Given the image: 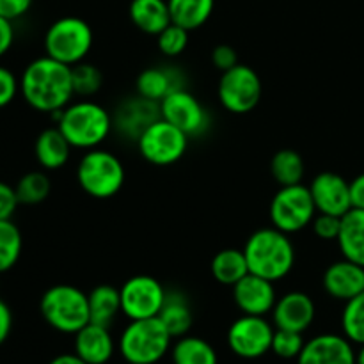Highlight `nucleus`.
I'll return each mask as SVG.
<instances>
[{
	"instance_id": "nucleus-1",
	"label": "nucleus",
	"mask_w": 364,
	"mask_h": 364,
	"mask_svg": "<svg viewBox=\"0 0 364 364\" xmlns=\"http://www.w3.org/2000/svg\"><path fill=\"white\" fill-rule=\"evenodd\" d=\"M20 95L31 109L52 116L75 98L71 66L48 55L34 59L20 77Z\"/></svg>"
},
{
	"instance_id": "nucleus-2",
	"label": "nucleus",
	"mask_w": 364,
	"mask_h": 364,
	"mask_svg": "<svg viewBox=\"0 0 364 364\" xmlns=\"http://www.w3.org/2000/svg\"><path fill=\"white\" fill-rule=\"evenodd\" d=\"M52 117L73 149L82 151L100 148L114 130L112 114L95 100L71 102L63 110L53 112Z\"/></svg>"
},
{
	"instance_id": "nucleus-3",
	"label": "nucleus",
	"mask_w": 364,
	"mask_h": 364,
	"mask_svg": "<svg viewBox=\"0 0 364 364\" xmlns=\"http://www.w3.org/2000/svg\"><path fill=\"white\" fill-rule=\"evenodd\" d=\"M249 272L277 283L294 270L297 252L290 235L277 228H262L247 238L244 245Z\"/></svg>"
},
{
	"instance_id": "nucleus-4",
	"label": "nucleus",
	"mask_w": 364,
	"mask_h": 364,
	"mask_svg": "<svg viewBox=\"0 0 364 364\" xmlns=\"http://www.w3.org/2000/svg\"><path fill=\"white\" fill-rule=\"evenodd\" d=\"M173 340L159 316L128 320L117 340V352L127 364H159L171 352Z\"/></svg>"
},
{
	"instance_id": "nucleus-5",
	"label": "nucleus",
	"mask_w": 364,
	"mask_h": 364,
	"mask_svg": "<svg viewBox=\"0 0 364 364\" xmlns=\"http://www.w3.org/2000/svg\"><path fill=\"white\" fill-rule=\"evenodd\" d=\"M39 313L43 320L60 334H77L89 322L87 294L73 284H53L39 301Z\"/></svg>"
},
{
	"instance_id": "nucleus-6",
	"label": "nucleus",
	"mask_w": 364,
	"mask_h": 364,
	"mask_svg": "<svg viewBox=\"0 0 364 364\" xmlns=\"http://www.w3.org/2000/svg\"><path fill=\"white\" fill-rule=\"evenodd\" d=\"M78 187L92 199H110L121 192L127 169L112 151L95 148L84 151L77 166Z\"/></svg>"
},
{
	"instance_id": "nucleus-7",
	"label": "nucleus",
	"mask_w": 364,
	"mask_h": 364,
	"mask_svg": "<svg viewBox=\"0 0 364 364\" xmlns=\"http://www.w3.org/2000/svg\"><path fill=\"white\" fill-rule=\"evenodd\" d=\"M92 43L95 34L91 25L78 16H63L55 20L46 28L43 39L45 55L66 66H75L87 59Z\"/></svg>"
},
{
	"instance_id": "nucleus-8",
	"label": "nucleus",
	"mask_w": 364,
	"mask_h": 364,
	"mask_svg": "<svg viewBox=\"0 0 364 364\" xmlns=\"http://www.w3.org/2000/svg\"><path fill=\"white\" fill-rule=\"evenodd\" d=\"M316 206L308 185H287L279 187L270 201L269 215L274 228L283 233L294 235L311 226L316 217Z\"/></svg>"
},
{
	"instance_id": "nucleus-9",
	"label": "nucleus",
	"mask_w": 364,
	"mask_h": 364,
	"mask_svg": "<svg viewBox=\"0 0 364 364\" xmlns=\"http://www.w3.org/2000/svg\"><path fill=\"white\" fill-rule=\"evenodd\" d=\"M263 95V84L255 68L238 63L231 70L220 73L217 98L223 109L231 114H249L258 107Z\"/></svg>"
},
{
	"instance_id": "nucleus-10",
	"label": "nucleus",
	"mask_w": 364,
	"mask_h": 364,
	"mask_svg": "<svg viewBox=\"0 0 364 364\" xmlns=\"http://www.w3.org/2000/svg\"><path fill=\"white\" fill-rule=\"evenodd\" d=\"M188 135L164 117L149 124L137 139V149L142 159L156 167H167L180 162L188 148Z\"/></svg>"
},
{
	"instance_id": "nucleus-11",
	"label": "nucleus",
	"mask_w": 364,
	"mask_h": 364,
	"mask_svg": "<svg viewBox=\"0 0 364 364\" xmlns=\"http://www.w3.org/2000/svg\"><path fill=\"white\" fill-rule=\"evenodd\" d=\"M276 327L265 316L242 315L228 329V347L237 358L259 359L272 348Z\"/></svg>"
},
{
	"instance_id": "nucleus-12",
	"label": "nucleus",
	"mask_w": 364,
	"mask_h": 364,
	"mask_svg": "<svg viewBox=\"0 0 364 364\" xmlns=\"http://www.w3.org/2000/svg\"><path fill=\"white\" fill-rule=\"evenodd\" d=\"M121 313L128 320H144L159 316L167 290L159 279L146 274L130 277L119 288Z\"/></svg>"
},
{
	"instance_id": "nucleus-13",
	"label": "nucleus",
	"mask_w": 364,
	"mask_h": 364,
	"mask_svg": "<svg viewBox=\"0 0 364 364\" xmlns=\"http://www.w3.org/2000/svg\"><path fill=\"white\" fill-rule=\"evenodd\" d=\"M160 116L180 128L188 137H201L210 128V114L198 96L187 89H178L159 103Z\"/></svg>"
},
{
	"instance_id": "nucleus-14",
	"label": "nucleus",
	"mask_w": 364,
	"mask_h": 364,
	"mask_svg": "<svg viewBox=\"0 0 364 364\" xmlns=\"http://www.w3.org/2000/svg\"><path fill=\"white\" fill-rule=\"evenodd\" d=\"M308 187L311 191V198L318 213L343 217L345 213L354 208L350 181L345 180L341 174L333 173V171H323L313 178Z\"/></svg>"
},
{
	"instance_id": "nucleus-15",
	"label": "nucleus",
	"mask_w": 364,
	"mask_h": 364,
	"mask_svg": "<svg viewBox=\"0 0 364 364\" xmlns=\"http://www.w3.org/2000/svg\"><path fill=\"white\" fill-rule=\"evenodd\" d=\"M297 364H358V350L343 334H316L306 341Z\"/></svg>"
},
{
	"instance_id": "nucleus-16",
	"label": "nucleus",
	"mask_w": 364,
	"mask_h": 364,
	"mask_svg": "<svg viewBox=\"0 0 364 364\" xmlns=\"http://www.w3.org/2000/svg\"><path fill=\"white\" fill-rule=\"evenodd\" d=\"M272 323L276 329L295 331L304 334L316 318V306L306 291H288L277 299L272 309Z\"/></svg>"
},
{
	"instance_id": "nucleus-17",
	"label": "nucleus",
	"mask_w": 364,
	"mask_h": 364,
	"mask_svg": "<svg viewBox=\"0 0 364 364\" xmlns=\"http://www.w3.org/2000/svg\"><path fill=\"white\" fill-rule=\"evenodd\" d=\"M233 301L242 315L267 316L277 302L276 287L272 281L249 272L233 287Z\"/></svg>"
},
{
	"instance_id": "nucleus-18",
	"label": "nucleus",
	"mask_w": 364,
	"mask_h": 364,
	"mask_svg": "<svg viewBox=\"0 0 364 364\" xmlns=\"http://www.w3.org/2000/svg\"><path fill=\"white\" fill-rule=\"evenodd\" d=\"M322 287L331 299L345 304L364 291V267L341 256L323 270Z\"/></svg>"
},
{
	"instance_id": "nucleus-19",
	"label": "nucleus",
	"mask_w": 364,
	"mask_h": 364,
	"mask_svg": "<svg viewBox=\"0 0 364 364\" xmlns=\"http://www.w3.org/2000/svg\"><path fill=\"white\" fill-rule=\"evenodd\" d=\"M114 128L119 132L121 135L128 137L130 141L137 142L142 132L160 119V105L159 103L146 100L142 96H134L130 100H124L119 107H117L116 114H114Z\"/></svg>"
},
{
	"instance_id": "nucleus-20",
	"label": "nucleus",
	"mask_w": 364,
	"mask_h": 364,
	"mask_svg": "<svg viewBox=\"0 0 364 364\" xmlns=\"http://www.w3.org/2000/svg\"><path fill=\"white\" fill-rule=\"evenodd\" d=\"M117 350L110 327L89 322L84 329L75 334L73 352L87 364H107L112 361Z\"/></svg>"
},
{
	"instance_id": "nucleus-21",
	"label": "nucleus",
	"mask_w": 364,
	"mask_h": 364,
	"mask_svg": "<svg viewBox=\"0 0 364 364\" xmlns=\"http://www.w3.org/2000/svg\"><path fill=\"white\" fill-rule=\"evenodd\" d=\"M183 75L173 66H151L141 71L135 80V91L139 96L160 103L171 92L183 89Z\"/></svg>"
},
{
	"instance_id": "nucleus-22",
	"label": "nucleus",
	"mask_w": 364,
	"mask_h": 364,
	"mask_svg": "<svg viewBox=\"0 0 364 364\" xmlns=\"http://www.w3.org/2000/svg\"><path fill=\"white\" fill-rule=\"evenodd\" d=\"M73 146L57 127L46 128L34 142V156L45 171H59L70 162Z\"/></svg>"
},
{
	"instance_id": "nucleus-23",
	"label": "nucleus",
	"mask_w": 364,
	"mask_h": 364,
	"mask_svg": "<svg viewBox=\"0 0 364 364\" xmlns=\"http://www.w3.org/2000/svg\"><path fill=\"white\" fill-rule=\"evenodd\" d=\"M128 14L135 28L148 36H159L173 23L167 0H132Z\"/></svg>"
},
{
	"instance_id": "nucleus-24",
	"label": "nucleus",
	"mask_w": 364,
	"mask_h": 364,
	"mask_svg": "<svg viewBox=\"0 0 364 364\" xmlns=\"http://www.w3.org/2000/svg\"><path fill=\"white\" fill-rule=\"evenodd\" d=\"M336 244L343 258L364 267V210L352 208L341 217Z\"/></svg>"
},
{
	"instance_id": "nucleus-25",
	"label": "nucleus",
	"mask_w": 364,
	"mask_h": 364,
	"mask_svg": "<svg viewBox=\"0 0 364 364\" xmlns=\"http://www.w3.org/2000/svg\"><path fill=\"white\" fill-rule=\"evenodd\" d=\"M159 318L173 338H181L188 334L192 323H194V313H192L191 302L185 297V294L167 290L166 302L160 309Z\"/></svg>"
},
{
	"instance_id": "nucleus-26",
	"label": "nucleus",
	"mask_w": 364,
	"mask_h": 364,
	"mask_svg": "<svg viewBox=\"0 0 364 364\" xmlns=\"http://www.w3.org/2000/svg\"><path fill=\"white\" fill-rule=\"evenodd\" d=\"M89 316L92 323L103 327H112L121 313L119 288L112 284H98L87 294Z\"/></svg>"
},
{
	"instance_id": "nucleus-27",
	"label": "nucleus",
	"mask_w": 364,
	"mask_h": 364,
	"mask_svg": "<svg viewBox=\"0 0 364 364\" xmlns=\"http://www.w3.org/2000/svg\"><path fill=\"white\" fill-rule=\"evenodd\" d=\"M210 270H212L213 279L223 287L233 288L242 277L249 274L247 259H245L244 249L228 247L217 252L210 263Z\"/></svg>"
},
{
	"instance_id": "nucleus-28",
	"label": "nucleus",
	"mask_w": 364,
	"mask_h": 364,
	"mask_svg": "<svg viewBox=\"0 0 364 364\" xmlns=\"http://www.w3.org/2000/svg\"><path fill=\"white\" fill-rule=\"evenodd\" d=\"M167 4L171 21L188 32L201 28L215 9V0H167Z\"/></svg>"
},
{
	"instance_id": "nucleus-29",
	"label": "nucleus",
	"mask_w": 364,
	"mask_h": 364,
	"mask_svg": "<svg viewBox=\"0 0 364 364\" xmlns=\"http://www.w3.org/2000/svg\"><path fill=\"white\" fill-rule=\"evenodd\" d=\"M173 364H219V355L212 343L199 336L176 338V343L171 347Z\"/></svg>"
},
{
	"instance_id": "nucleus-30",
	"label": "nucleus",
	"mask_w": 364,
	"mask_h": 364,
	"mask_svg": "<svg viewBox=\"0 0 364 364\" xmlns=\"http://www.w3.org/2000/svg\"><path fill=\"white\" fill-rule=\"evenodd\" d=\"M270 173L279 187L302 183L306 173L304 160L295 149H279L270 160Z\"/></svg>"
},
{
	"instance_id": "nucleus-31",
	"label": "nucleus",
	"mask_w": 364,
	"mask_h": 364,
	"mask_svg": "<svg viewBox=\"0 0 364 364\" xmlns=\"http://www.w3.org/2000/svg\"><path fill=\"white\" fill-rule=\"evenodd\" d=\"M14 191H16L20 205L34 206L46 201V198L52 192V183H50V178L46 173H43V171H31V173L23 174L16 181Z\"/></svg>"
},
{
	"instance_id": "nucleus-32",
	"label": "nucleus",
	"mask_w": 364,
	"mask_h": 364,
	"mask_svg": "<svg viewBox=\"0 0 364 364\" xmlns=\"http://www.w3.org/2000/svg\"><path fill=\"white\" fill-rule=\"evenodd\" d=\"M23 249V237L13 219L0 220V274L9 272L18 263Z\"/></svg>"
},
{
	"instance_id": "nucleus-33",
	"label": "nucleus",
	"mask_w": 364,
	"mask_h": 364,
	"mask_svg": "<svg viewBox=\"0 0 364 364\" xmlns=\"http://www.w3.org/2000/svg\"><path fill=\"white\" fill-rule=\"evenodd\" d=\"M341 334L352 341L354 345L361 347L364 345V291L358 297L345 302L341 309Z\"/></svg>"
},
{
	"instance_id": "nucleus-34",
	"label": "nucleus",
	"mask_w": 364,
	"mask_h": 364,
	"mask_svg": "<svg viewBox=\"0 0 364 364\" xmlns=\"http://www.w3.org/2000/svg\"><path fill=\"white\" fill-rule=\"evenodd\" d=\"M71 82H73L75 96L82 100H91L98 95L103 85V73L98 66L82 60V63L71 66Z\"/></svg>"
},
{
	"instance_id": "nucleus-35",
	"label": "nucleus",
	"mask_w": 364,
	"mask_h": 364,
	"mask_svg": "<svg viewBox=\"0 0 364 364\" xmlns=\"http://www.w3.org/2000/svg\"><path fill=\"white\" fill-rule=\"evenodd\" d=\"M156 46H159L160 53L169 59L180 57L181 53L187 50L188 46V31L176 23H171L156 36Z\"/></svg>"
},
{
	"instance_id": "nucleus-36",
	"label": "nucleus",
	"mask_w": 364,
	"mask_h": 364,
	"mask_svg": "<svg viewBox=\"0 0 364 364\" xmlns=\"http://www.w3.org/2000/svg\"><path fill=\"white\" fill-rule=\"evenodd\" d=\"M306 340L302 333H295V331L287 329H276L272 338V348L270 352L281 359H297L299 354L304 348Z\"/></svg>"
},
{
	"instance_id": "nucleus-37",
	"label": "nucleus",
	"mask_w": 364,
	"mask_h": 364,
	"mask_svg": "<svg viewBox=\"0 0 364 364\" xmlns=\"http://www.w3.org/2000/svg\"><path fill=\"white\" fill-rule=\"evenodd\" d=\"M313 233L323 242H336L341 230V217L329 215V213H316L311 223Z\"/></svg>"
},
{
	"instance_id": "nucleus-38",
	"label": "nucleus",
	"mask_w": 364,
	"mask_h": 364,
	"mask_svg": "<svg viewBox=\"0 0 364 364\" xmlns=\"http://www.w3.org/2000/svg\"><path fill=\"white\" fill-rule=\"evenodd\" d=\"M20 92V78L6 66H0V109L11 105Z\"/></svg>"
},
{
	"instance_id": "nucleus-39",
	"label": "nucleus",
	"mask_w": 364,
	"mask_h": 364,
	"mask_svg": "<svg viewBox=\"0 0 364 364\" xmlns=\"http://www.w3.org/2000/svg\"><path fill=\"white\" fill-rule=\"evenodd\" d=\"M212 63H213V66L220 71V73H224V71H228V70H231V68L237 66L240 60H238L237 50H235L231 45L223 43V45H217L215 48L212 50Z\"/></svg>"
},
{
	"instance_id": "nucleus-40",
	"label": "nucleus",
	"mask_w": 364,
	"mask_h": 364,
	"mask_svg": "<svg viewBox=\"0 0 364 364\" xmlns=\"http://www.w3.org/2000/svg\"><path fill=\"white\" fill-rule=\"evenodd\" d=\"M18 205H20V201H18L14 187L0 180V220L13 219Z\"/></svg>"
},
{
	"instance_id": "nucleus-41",
	"label": "nucleus",
	"mask_w": 364,
	"mask_h": 364,
	"mask_svg": "<svg viewBox=\"0 0 364 364\" xmlns=\"http://www.w3.org/2000/svg\"><path fill=\"white\" fill-rule=\"evenodd\" d=\"M34 0H0V16L16 20L28 13Z\"/></svg>"
},
{
	"instance_id": "nucleus-42",
	"label": "nucleus",
	"mask_w": 364,
	"mask_h": 364,
	"mask_svg": "<svg viewBox=\"0 0 364 364\" xmlns=\"http://www.w3.org/2000/svg\"><path fill=\"white\" fill-rule=\"evenodd\" d=\"M14 43L13 20L0 16V57L6 55Z\"/></svg>"
},
{
	"instance_id": "nucleus-43",
	"label": "nucleus",
	"mask_w": 364,
	"mask_h": 364,
	"mask_svg": "<svg viewBox=\"0 0 364 364\" xmlns=\"http://www.w3.org/2000/svg\"><path fill=\"white\" fill-rule=\"evenodd\" d=\"M11 331H13V313L9 306L0 299V347L7 341Z\"/></svg>"
},
{
	"instance_id": "nucleus-44",
	"label": "nucleus",
	"mask_w": 364,
	"mask_h": 364,
	"mask_svg": "<svg viewBox=\"0 0 364 364\" xmlns=\"http://www.w3.org/2000/svg\"><path fill=\"white\" fill-rule=\"evenodd\" d=\"M350 192L354 208L364 210V173L358 174V176L350 181Z\"/></svg>"
},
{
	"instance_id": "nucleus-45",
	"label": "nucleus",
	"mask_w": 364,
	"mask_h": 364,
	"mask_svg": "<svg viewBox=\"0 0 364 364\" xmlns=\"http://www.w3.org/2000/svg\"><path fill=\"white\" fill-rule=\"evenodd\" d=\"M48 364H87V363L82 361V359L78 358V355L73 352V354H60V355H57V358H53Z\"/></svg>"
},
{
	"instance_id": "nucleus-46",
	"label": "nucleus",
	"mask_w": 364,
	"mask_h": 364,
	"mask_svg": "<svg viewBox=\"0 0 364 364\" xmlns=\"http://www.w3.org/2000/svg\"><path fill=\"white\" fill-rule=\"evenodd\" d=\"M358 364H364V345H361L358 350Z\"/></svg>"
}]
</instances>
